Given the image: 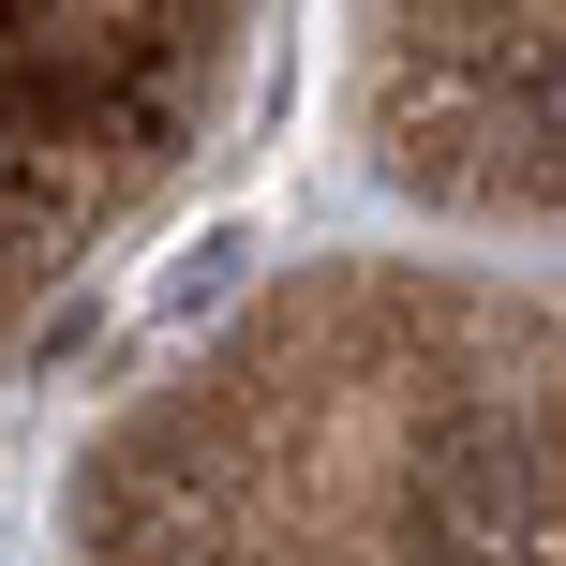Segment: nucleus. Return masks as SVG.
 <instances>
[{
    "instance_id": "f257e3e1",
    "label": "nucleus",
    "mask_w": 566,
    "mask_h": 566,
    "mask_svg": "<svg viewBox=\"0 0 566 566\" xmlns=\"http://www.w3.org/2000/svg\"><path fill=\"white\" fill-rule=\"evenodd\" d=\"M402 492H418V537H432V552L507 566V552H537L552 462H537V432H522L507 402H448V418L418 432V462H402Z\"/></svg>"
}]
</instances>
